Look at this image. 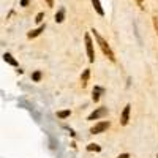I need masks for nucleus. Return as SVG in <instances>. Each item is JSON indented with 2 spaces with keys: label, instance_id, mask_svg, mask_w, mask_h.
Instances as JSON below:
<instances>
[{
  "label": "nucleus",
  "instance_id": "nucleus-3",
  "mask_svg": "<svg viewBox=\"0 0 158 158\" xmlns=\"http://www.w3.org/2000/svg\"><path fill=\"white\" fill-rule=\"evenodd\" d=\"M109 122L108 120H101V122H98V123H95V127H92L90 128V133L92 135H100V133H103V131H106L108 128H109Z\"/></svg>",
  "mask_w": 158,
  "mask_h": 158
},
{
  "label": "nucleus",
  "instance_id": "nucleus-10",
  "mask_svg": "<svg viewBox=\"0 0 158 158\" xmlns=\"http://www.w3.org/2000/svg\"><path fill=\"white\" fill-rule=\"evenodd\" d=\"M63 19H65V8H60L56 15V22L60 24V22H63Z\"/></svg>",
  "mask_w": 158,
  "mask_h": 158
},
{
  "label": "nucleus",
  "instance_id": "nucleus-4",
  "mask_svg": "<svg viewBox=\"0 0 158 158\" xmlns=\"http://www.w3.org/2000/svg\"><path fill=\"white\" fill-rule=\"evenodd\" d=\"M130 111H131V104H127V106L123 108L122 114H120V125L125 127L128 125V120H130Z\"/></svg>",
  "mask_w": 158,
  "mask_h": 158
},
{
  "label": "nucleus",
  "instance_id": "nucleus-7",
  "mask_svg": "<svg viewBox=\"0 0 158 158\" xmlns=\"http://www.w3.org/2000/svg\"><path fill=\"white\" fill-rule=\"evenodd\" d=\"M44 29H46V24H43V25H40L38 29H35V30H32V32H29L27 33V36L29 38H35V36H38L41 32H44Z\"/></svg>",
  "mask_w": 158,
  "mask_h": 158
},
{
  "label": "nucleus",
  "instance_id": "nucleus-2",
  "mask_svg": "<svg viewBox=\"0 0 158 158\" xmlns=\"http://www.w3.org/2000/svg\"><path fill=\"white\" fill-rule=\"evenodd\" d=\"M84 40H85V49H87L89 62H90V63H94V62H95V52H94V43H92V38H90L89 33H85Z\"/></svg>",
  "mask_w": 158,
  "mask_h": 158
},
{
  "label": "nucleus",
  "instance_id": "nucleus-15",
  "mask_svg": "<svg viewBox=\"0 0 158 158\" xmlns=\"http://www.w3.org/2000/svg\"><path fill=\"white\" fill-rule=\"evenodd\" d=\"M153 27H155L156 35H158V16H153Z\"/></svg>",
  "mask_w": 158,
  "mask_h": 158
},
{
  "label": "nucleus",
  "instance_id": "nucleus-21",
  "mask_svg": "<svg viewBox=\"0 0 158 158\" xmlns=\"http://www.w3.org/2000/svg\"><path fill=\"white\" fill-rule=\"evenodd\" d=\"M156 158H158V155H156Z\"/></svg>",
  "mask_w": 158,
  "mask_h": 158
},
{
  "label": "nucleus",
  "instance_id": "nucleus-17",
  "mask_svg": "<svg viewBox=\"0 0 158 158\" xmlns=\"http://www.w3.org/2000/svg\"><path fill=\"white\" fill-rule=\"evenodd\" d=\"M29 5V0H21V6H27Z\"/></svg>",
  "mask_w": 158,
  "mask_h": 158
},
{
  "label": "nucleus",
  "instance_id": "nucleus-8",
  "mask_svg": "<svg viewBox=\"0 0 158 158\" xmlns=\"http://www.w3.org/2000/svg\"><path fill=\"white\" fill-rule=\"evenodd\" d=\"M92 5H94L95 11L98 13L100 16H104V10H103V6H101V3H100V0H92Z\"/></svg>",
  "mask_w": 158,
  "mask_h": 158
},
{
  "label": "nucleus",
  "instance_id": "nucleus-19",
  "mask_svg": "<svg viewBox=\"0 0 158 158\" xmlns=\"http://www.w3.org/2000/svg\"><path fill=\"white\" fill-rule=\"evenodd\" d=\"M46 3L48 6H54V0H46Z\"/></svg>",
  "mask_w": 158,
  "mask_h": 158
},
{
  "label": "nucleus",
  "instance_id": "nucleus-12",
  "mask_svg": "<svg viewBox=\"0 0 158 158\" xmlns=\"http://www.w3.org/2000/svg\"><path fill=\"white\" fill-rule=\"evenodd\" d=\"M71 115V111L70 109H67V111H59L57 112V117H60V118H67V117H70Z\"/></svg>",
  "mask_w": 158,
  "mask_h": 158
},
{
  "label": "nucleus",
  "instance_id": "nucleus-13",
  "mask_svg": "<svg viewBox=\"0 0 158 158\" xmlns=\"http://www.w3.org/2000/svg\"><path fill=\"white\" fill-rule=\"evenodd\" d=\"M32 81H35V82L41 81V71H35V73L32 74Z\"/></svg>",
  "mask_w": 158,
  "mask_h": 158
},
{
  "label": "nucleus",
  "instance_id": "nucleus-9",
  "mask_svg": "<svg viewBox=\"0 0 158 158\" xmlns=\"http://www.w3.org/2000/svg\"><path fill=\"white\" fill-rule=\"evenodd\" d=\"M89 76H90V70L87 68V70H84V74L81 76V84H82V87L87 85V82H89Z\"/></svg>",
  "mask_w": 158,
  "mask_h": 158
},
{
  "label": "nucleus",
  "instance_id": "nucleus-1",
  "mask_svg": "<svg viewBox=\"0 0 158 158\" xmlns=\"http://www.w3.org/2000/svg\"><path fill=\"white\" fill-rule=\"evenodd\" d=\"M92 33H94V36H95V40H97V43H98V46H100V49H101L103 54L106 56L111 62H115V56H114V52H112V49H111V46L108 44L106 40H104V38L98 33V30H95V29H92Z\"/></svg>",
  "mask_w": 158,
  "mask_h": 158
},
{
  "label": "nucleus",
  "instance_id": "nucleus-11",
  "mask_svg": "<svg viewBox=\"0 0 158 158\" xmlns=\"http://www.w3.org/2000/svg\"><path fill=\"white\" fill-rule=\"evenodd\" d=\"M100 94H103V89H101V87H95V89H94V95H92V98H94L95 103L100 100Z\"/></svg>",
  "mask_w": 158,
  "mask_h": 158
},
{
  "label": "nucleus",
  "instance_id": "nucleus-16",
  "mask_svg": "<svg viewBox=\"0 0 158 158\" xmlns=\"http://www.w3.org/2000/svg\"><path fill=\"white\" fill-rule=\"evenodd\" d=\"M41 19H43V13H40V15L36 16V19H35V21H36V22H41Z\"/></svg>",
  "mask_w": 158,
  "mask_h": 158
},
{
  "label": "nucleus",
  "instance_id": "nucleus-6",
  "mask_svg": "<svg viewBox=\"0 0 158 158\" xmlns=\"http://www.w3.org/2000/svg\"><path fill=\"white\" fill-rule=\"evenodd\" d=\"M3 60H5L8 65H11V67H18V62L15 60V57H13L10 52H5V54H3Z\"/></svg>",
  "mask_w": 158,
  "mask_h": 158
},
{
  "label": "nucleus",
  "instance_id": "nucleus-14",
  "mask_svg": "<svg viewBox=\"0 0 158 158\" xmlns=\"http://www.w3.org/2000/svg\"><path fill=\"white\" fill-rule=\"evenodd\" d=\"M87 150H95V152H100V150H101V147L98 146V144H89V146H87Z\"/></svg>",
  "mask_w": 158,
  "mask_h": 158
},
{
  "label": "nucleus",
  "instance_id": "nucleus-18",
  "mask_svg": "<svg viewBox=\"0 0 158 158\" xmlns=\"http://www.w3.org/2000/svg\"><path fill=\"white\" fill-rule=\"evenodd\" d=\"M117 158H130V155H128V153H120Z\"/></svg>",
  "mask_w": 158,
  "mask_h": 158
},
{
  "label": "nucleus",
  "instance_id": "nucleus-5",
  "mask_svg": "<svg viewBox=\"0 0 158 158\" xmlns=\"http://www.w3.org/2000/svg\"><path fill=\"white\" fill-rule=\"evenodd\" d=\"M106 114H108V108H98V109H95L94 112L89 115V120H97V118H101Z\"/></svg>",
  "mask_w": 158,
  "mask_h": 158
},
{
  "label": "nucleus",
  "instance_id": "nucleus-20",
  "mask_svg": "<svg viewBox=\"0 0 158 158\" xmlns=\"http://www.w3.org/2000/svg\"><path fill=\"white\" fill-rule=\"evenodd\" d=\"M136 2H138L139 5H142V2H144V0H136Z\"/></svg>",
  "mask_w": 158,
  "mask_h": 158
}]
</instances>
